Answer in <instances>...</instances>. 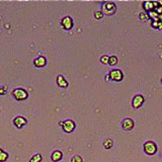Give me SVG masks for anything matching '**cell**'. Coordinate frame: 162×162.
I'll list each match as a JSON object with an SVG mask.
<instances>
[{
  "instance_id": "cell-20",
  "label": "cell",
  "mask_w": 162,
  "mask_h": 162,
  "mask_svg": "<svg viewBox=\"0 0 162 162\" xmlns=\"http://www.w3.org/2000/svg\"><path fill=\"white\" fill-rule=\"evenodd\" d=\"M71 162H83V159L79 155H75L71 158Z\"/></svg>"
},
{
  "instance_id": "cell-8",
  "label": "cell",
  "mask_w": 162,
  "mask_h": 162,
  "mask_svg": "<svg viewBox=\"0 0 162 162\" xmlns=\"http://www.w3.org/2000/svg\"><path fill=\"white\" fill-rule=\"evenodd\" d=\"M144 101H145V98H144V96L142 94H137L134 96V98H133V101H132V106L134 108H139L140 106H142V104H144Z\"/></svg>"
},
{
  "instance_id": "cell-5",
  "label": "cell",
  "mask_w": 162,
  "mask_h": 162,
  "mask_svg": "<svg viewBox=\"0 0 162 162\" xmlns=\"http://www.w3.org/2000/svg\"><path fill=\"white\" fill-rule=\"evenodd\" d=\"M108 77H109V80L120 82V81H122L123 78H124V74H123L122 70L113 69V70H111V71L108 73Z\"/></svg>"
},
{
  "instance_id": "cell-4",
  "label": "cell",
  "mask_w": 162,
  "mask_h": 162,
  "mask_svg": "<svg viewBox=\"0 0 162 162\" xmlns=\"http://www.w3.org/2000/svg\"><path fill=\"white\" fill-rule=\"evenodd\" d=\"M144 152L147 155H154L157 152V145L153 141H148L144 144Z\"/></svg>"
},
{
  "instance_id": "cell-21",
  "label": "cell",
  "mask_w": 162,
  "mask_h": 162,
  "mask_svg": "<svg viewBox=\"0 0 162 162\" xmlns=\"http://www.w3.org/2000/svg\"><path fill=\"white\" fill-rule=\"evenodd\" d=\"M94 17L96 19H100L104 17V13H102V11H95L94 12Z\"/></svg>"
},
{
  "instance_id": "cell-19",
  "label": "cell",
  "mask_w": 162,
  "mask_h": 162,
  "mask_svg": "<svg viewBox=\"0 0 162 162\" xmlns=\"http://www.w3.org/2000/svg\"><path fill=\"white\" fill-rule=\"evenodd\" d=\"M108 60H109V56H108V55H104L100 58V62L102 64H108Z\"/></svg>"
},
{
  "instance_id": "cell-18",
  "label": "cell",
  "mask_w": 162,
  "mask_h": 162,
  "mask_svg": "<svg viewBox=\"0 0 162 162\" xmlns=\"http://www.w3.org/2000/svg\"><path fill=\"white\" fill-rule=\"evenodd\" d=\"M152 27H155V28H159V30H161V28H162V21H159V20L153 21Z\"/></svg>"
},
{
  "instance_id": "cell-23",
  "label": "cell",
  "mask_w": 162,
  "mask_h": 162,
  "mask_svg": "<svg viewBox=\"0 0 162 162\" xmlns=\"http://www.w3.org/2000/svg\"><path fill=\"white\" fill-rule=\"evenodd\" d=\"M139 15H140V19H141V20H144V19L146 18V16H147L146 13H144V12H141Z\"/></svg>"
},
{
  "instance_id": "cell-15",
  "label": "cell",
  "mask_w": 162,
  "mask_h": 162,
  "mask_svg": "<svg viewBox=\"0 0 162 162\" xmlns=\"http://www.w3.org/2000/svg\"><path fill=\"white\" fill-rule=\"evenodd\" d=\"M113 146V142L111 139H106V141L104 142V147L106 149H111Z\"/></svg>"
},
{
  "instance_id": "cell-22",
  "label": "cell",
  "mask_w": 162,
  "mask_h": 162,
  "mask_svg": "<svg viewBox=\"0 0 162 162\" xmlns=\"http://www.w3.org/2000/svg\"><path fill=\"white\" fill-rule=\"evenodd\" d=\"M6 92H7V87L6 86L0 87V95H4Z\"/></svg>"
},
{
  "instance_id": "cell-7",
  "label": "cell",
  "mask_w": 162,
  "mask_h": 162,
  "mask_svg": "<svg viewBox=\"0 0 162 162\" xmlns=\"http://www.w3.org/2000/svg\"><path fill=\"white\" fill-rule=\"evenodd\" d=\"M61 25L63 27V28L66 30H69L73 27V19L70 16H65L62 18L61 20Z\"/></svg>"
},
{
  "instance_id": "cell-13",
  "label": "cell",
  "mask_w": 162,
  "mask_h": 162,
  "mask_svg": "<svg viewBox=\"0 0 162 162\" xmlns=\"http://www.w3.org/2000/svg\"><path fill=\"white\" fill-rule=\"evenodd\" d=\"M63 158V153L59 150H55L51 154V160L54 162H58Z\"/></svg>"
},
{
  "instance_id": "cell-25",
  "label": "cell",
  "mask_w": 162,
  "mask_h": 162,
  "mask_svg": "<svg viewBox=\"0 0 162 162\" xmlns=\"http://www.w3.org/2000/svg\"><path fill=\"white\" fill-rule=\"evenodd\" d=\"M161 83H162V79H161Z\"/></svg>"
},
{
  "instance_id": "cell-17",
  "label": "cell",
  "mask_w": 162,
  "mask_h": 162,
  "mask_svg": "<svg viewBox=\"0 0 162 162\" xmlns=\"http://www.w3.org/2000/svg\"><path fill=\"white\" fill-rule=\"evenodd\" d=\"M118 57L117 56H111L109 57V60H108V65L111 66H115V65L118 64Z\"/></svg>"
},
{
  "instance_id": "cell-3",
  "label": "cell",
  "mask_w": 162,
  "mask_h": 162,
  "mask_svg": "<svg viewBox=\"0 0 162 162\" xmlns=\"http://www.w3.org/2000/svg\"><path fill=\"white\" fill-rule=\"evenodd\" d=\"M59 125L62 127L63 131H64L65 133H72L76 128L75 122L72 121V120H66V121H64V122H60Z\"/></svg>"
},
{
  "instance_id": "cell-9",
  "label": "cell",
  "mask_w": 162,
  "mask_h": 162,
  "mask_svg": "<svg viewBox=\"0 0 162 162\" xmlns=\"http://www.w3.org/2000/svg\"><path fill=\"white\" fill-rule=\"evenodd\" d=\"M134 126H135L134 121H133L132 119H130V118H127V119H125L124 121L122 122V128L124 129L125 131L133 130Z\"/></svg>"
},
{
  "instance_id": "cell-2",
  "label": "cell",
  "mask_w": 162,
  "mask_h": 162,
  "mask_svg": "<svg viewBox=\"0 0 162 162\" xmlns=\"http://www.w3.org/2000/svg\"><path fill=\"white\" fill-rule=\"evenodd\" d=\"M12 96H13L16 100H19V101H20V100L27 99V98L28 97V93L25 89L18 87V88L13 89V91H12Z\"/></svg>"
},
{
  "instance_id": "cell-6",
  "label": "cell",
  "mask_w": 162,
  "mask_h": 162,
  "mask_svg": "<svg viewBox=\"0 0 162 162\" xmlns=\"http://www.w3.org/2000/svg\"><path fill=\"white\" fill-rule=\"evenodd\" d=\"M13 125L16 127L17 129H21L23 127H25L27 124V120L23 116H17L13 119Z\"/></svg>"
},
{
  "instance_id": "cell-10",
  "label": "cell",
  "mask_w": 162,
  "mask_h": 162,
  "mask_svg": "<svg viewBox=\"0 0 162 162\" xmlns=\"http://www.w3.org/2000/svg\"><path fill=\"white\" fill-rule=\"evenodd\" d=\"M34 65L38 68L45 67L46 65H47V59L44 56H39L38 58H36L34 60Z\"/></svg>"
},
{
  "instance_id": "cell-24",
  "label": "cell",
  "mask_w": 162,
  "mask_h": 162,
  "mask_svg": "<svg viewBox=\"0 0 162 162\" xmlns=\"http://www.w3.org/2000/svg\"><path fill=\"white\" fill-rule=\"evenodd\" d=\"M106 81H109V77H108V75H106Z\"/></svg>"
},
{
  "instance_id": "cell-11",
  "label": "cell",
  "mask_w": 162,
  "mask_h": 162,
  "mask_svg": "<svg viewBox=\"0 0 162 162\" xmlns=\"http://www.w3.org/2000/svg\"><path fill=\"white\" fill-rule=\"evenodd\" d=\"M157 5H158V2H153V1H146L143 3V7L145 10H147L148 12L152 11L153 9H155V8L157 7Z\"/></svg>"
},
{
  "instance_id": "cell-1",
  "label": "cell",
  "mask_w": 162,
  "mask_h": 162,
  "mask_svg": "<svg viewBox=\"0 0 162 162\" xmlns=\"http://www.w3.org/2000/svg\"><path fill=\"white\" fill-rule=\"evenodd\" d=\"M102 13H106V15H113L117 11V5L116 3L111 1L102 2Z\"/></svg>"
},
{
  "instance_id": "cell-16",
  "label": "cell",
  "mask_w": 162,
  "mask_h": 162,
  "mask_svg": "<svg viewBox=\"0 0 162 162\" xmlns=\"http://www.w3.org/2000/svg\"><path fill=\"white\" fill-rule=\"evenodd\" d=\"M41 161H42V155L40 153L35 154L34 156L30 159V162H41Z\"/></svg>"
},
{
  "instance_id": "cell-12",
  "label": "cell",
  "mask_w": 162,
  "mask_h": 162,
  "mask_svg": "<svg viewBox=\"0 0 162 162\" xmlns=\"http://www.w3.org/2000/svg\"><path fill=\"white\" fill-rule=\"evenodd\" d=\"M57 84H58V86L62 87V88H66V87L69 86V83H68V81L65 79L64 76L62 75H58L57 76Z\"/></svg>"
},
{
  "instance_id": "cell-14",
  "label": "cell",
  "mask_w": 162,
  "mask_h": 162,
  "mask_svg": "<svg viewBox=\"0 0 162 162\" xmlns=\"http://www.w3.org/2000/svg\"><path fill=\"white\" fill-rule=\"evenodd\" d=\"M8 159V153L0 148V162H4Z\"/></svg>"
}]
</instances>
